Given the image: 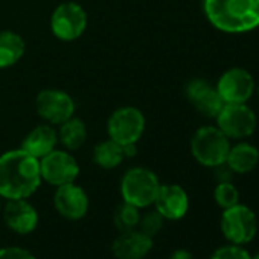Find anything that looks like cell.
<instances>
[{
  "label": "cell",
  "mask_w": 259,
  "mask_h": 259,
  "mask_svg": "<svg viewBox=\"0 0 259 259\" xmlns=\"http://www.w3.org/2000/svg\"><path fill=\"white\" fill-rule=\"evenodd\" d=\"M40 160L22 148L0 156V197L5 200L29 198L41 186Z\"/></svg>",
  "instance_id": "1"
},
{
  "label": "cell",
  "mask_w": 259,
  "mask_h": 259,
  "mask_svg": "<svg viewBox=\"0 0 259 259\" xmlns=\"http://www.w3.org/2000/svg\"><path fill=\"white\" fill-rule=\"evenodd\" d=\"M209 23L226 34H244L259 28V0H203Z\"/></svg>",
  "instance_id": "2"
},
{
  "label": "cell",
  "mask_w": 259,
  "mask_h": 259,
  "mask_svg": "<svg viewBox=\"0 0 259 259\" xmlns=\"http://www.w3.org/2000/svg\"><path fill=\"white\" fill-rule=\"evenodd\" d=\"M230 147V139L217 125L200 126L191 138V154L206 168L226 163Z\"/></svg>",
  "instance_id": "3"
},
{
  "label": "cell",
  "mask_w": 259,
  "mask_h": 259,
  "mask_svg": "<svg viewBox=\"0 0 259 259\" xmlns=\"http://www.w3.org/2000/svg\"><path fill=\"white\" fill-rule=\"evenodd\" d=\"M160 180L154 171L145 166L130 168L120 180V197L125 203L139 209H147L154 204Z\"/></svg>",
  "instance_id": "4"
},
{
  "label": "cell",
  "mask_w": 259,
  "mask_h": 259,
  "mask_svg": "<svg viewBox=\"0 0 259 259\" xmlns=\"http://www.w3.org/2000/svg\"><path fill=\"white\" fill-rule=\"evenodd\" d=\"M257 217L251 207L238 203L232 207L223 209L220 218V229L223 236L230 244L247 245L257 235Z\"/></svg>",
  "instance_id": "5"
},
{
  "label": "cell",
  "mask_w": 259,
  "mask_h": 259,
  "mask_svg": "<svg viewBox=\"0 0 259 259\" xmlns=\"http://www.w3.org/2000/svg\"><path fill=\"white\" fill-rule=\"evenodd\" d=\"M145 126L147 119L144 113L133 105H125L114 110L108 117L107 135L108 139L122 147L136 145L145 133Z\"/></svg>",
  "instance_id": "6"
},
{
  "label": "cell",
  "mask_w": 259,
  "mask_h": 259,
  "mask_svg": "<svg viewBox=\"0 0 259 259\" xmlns=\"http://www.w3.org/2000/svg\"><path fill=\"white\" fill-rule=\"evenodd\" d=\"M89 17L85 10L76 2L60 4L51 16V31L60 41H75L87 29Z\"/></svg>",
  "instance_id": "7"
},
{
  "label": "cell",
  "mask_w": 259,
  "mask_h": 259,
  "mask_svg": "<svg viewBox=\"0 0 259 259\" xmlns=\"http://www.w3.org/2000/svg\"><path fill=\"white\" fill-rule=\"evenodd\" d=\"M215 120L221 132L235 141L250 138L257 126V117L247 104H224Z\"/></svg>",
  "instance_id": "8"
},
{
  "label": "cell",
  "mask_w": 259,
  "mask_h": 259,
  "mask_svg": "<svg viewBox=\"0 0 259 259\" xmlns=\"http://www.w3.org/2000/svg\"><path fill=\"white\" fill-rule=\"evenodd\" d=\"M40 172L43 182L58 188L78 179L79 163L72 151L55 148L48 156L40 159Z\"/></svg>",
  "instance_id": "9"
},
{
  "label": "cell",
  "mask_w": 259,
  "mask_h": 259,
  "mask_svg": "<svg viewBox=\"0 0 259 259\" xmlns=\"http://www.w3.org/2000/svg\"><path fill=\"white\" fill-rule=\"evenodd\" d=\"M37 114L51 125H60L75 116L76 104L73 98L60 89H45L35 98Z\"/></svg>",
  "instance_id": "10"
},
{
  "label": "cell",
  "mask_w": 259,
  "mask_h": 259,
  "mask_svg": "<svg viewBox=\"0 0 259 259\" xmlns=\"http://www.w3.org/2000/svg\"><path fill=\"white\" fill-rule=\"evenodd\" d=\"M215 89L224 104H247L256 90V84L247 69L232 67L220 76Z\"/></svg>",
  "instance_id": "11"
},
{
  "label": "cell",
  "mask_w": 259,
  "mask_h": 259,
  "mask_svg": "<svg viewBox=\"0 0 259 259\" xmlns=\"http://www.w3.org/2000/svg\"><path fill=\"white\" fill-rule=\"evenodd\" d=\"M55 210L66 220L78 221L84 218L90 207V200L84 188L75 182L58 186L54 194Z\"/></svg>",
  "instance_id": "12"
},
{
  "label": "cell",
  "mask_w": 259,
  "mask_h": 259,
  "mask_svg": "<svg viewBox=\"0 0 259 259\" xmlns=\"http://www.w3.org/2000/svg\"><path fill=\"white\" fill-rule=\"evenodd\" d=\"M189 204V195L185 188L176 183H168L160 185L153 206L165 221H179L186 217Z\"/></svg>",
  "instance_id": "13"
},
{
  "label": "cell",
  "mask_w": 259,
  "mask_h": 259,
  "mask_svg": "<svg viewBox=\"0 0 259 259\" xmlns=\"http://www.w3.org/2000/svg\"><path fill=\"white\" fill-rule=\"evenodd\" d=\"M2 217L8 229L17 235H29L38 226V212L28 198L7 200Z\"/></svg>",
  "instance_id": "14"
},
{
  "label": "cell",
  "mask_w": 259,
  "mask_h": 259,
  "mask_svg": "<svg viewBox=\"0 0 259 259\" xmlns=\"http://www.w3.org/2000/svg\"><path fill=\"white\" fill-rule=\"evenodd\" d=\"M185 93L189 102L194 105V108L200 114L209 119H215L224 105L217 89L210 85L207 81L200 79V78L191 79L185 87Z\"/></svg>",
  "instance_id": "15"
},
{
  "label": "cell",
  "mask_w": 259,
  "mask_h": 259,
  "mask_svg": "<svg viewBox=\"0 0 259 259\" xmlns=\"http://www.w3.org/2000/svg\"><path fill=\"white\" fill-rule=\"evenodd\" d=\"M154 247V239L139 229L119 232L111 244V251L117 259H144Z\"/></svg>",
  "instance_id": "16"
},
{
  "label": "cell",
  "mask_w": 259,
  "mask_h": 259,
  "mask_svg": "<svg viewBox=\"0 0 259 259\" xmlns=\"http://www.w3.org/2000/svg\"><path fill=\"white\" fill-rule=\"evenodd\" d=\"M58 145V135L54 125L41 123L32 128L22 142V150L35 159H41L54 151Z\"/></svg>",
  "instance_id": "17"
},
{
  "label": "cell",
  "mask_w": 259,
  "mask_h": 259,
  "mask_svg": "<svg viewBox=\"0 0 259 259\" xmlns=\"http://www.w3.org/2000/svg\"><path fill=\"white\" fill-rule=\"evenodd\" d=\"M226 163L233 171V174H248L254 171L259 165V150L248 142H239L236 145H232Z\"/></svg>",
  "instance_id": "18"
},
{
  "label": "cell",
  "mask_w": 259,
  "mask_h": 259,
  "mask_svg": "<svg viewBox=\"0 0 259 259\" xmlns=\"http://www.w3.org/2000/svg\"><path fill=\"white\" fill-rule=\"evenodd\" d=\"M58 144L67 151L79 150L87 141V126L82 119L72 116L58 125Z\"/></svg>",
  "instance_id": "19"
},
{
  "label": "cell",
  "mask_w": 259,
  "mask_h": 259,
  "mask_svg": "<svg viewBox=\"0 0 259 259\" xmlns=\"http://www.w3.org/2000/svg\"><path fill=\"white\" fill-rule=\"evenodd\" d=\"M26 45L20 34L14 31H0V69L16 66L25 55Z\"/></svg>",
  "instance_id": "20"
},
{
  "label": "cell",
  "mask_w": 259,
  "mask_h": 259,
  "mask_svg": "<svg viewBox=\"0 0 259 259\" xmlns=\"http://www.w3.org/2000/svg\"><path fill=\"white\" fill-rule=\"evenodd\" d=\"M92 159L93 163L102 169H114L123 162L125 151L122 145H119L111 139H107L93 148Z\"/></svg>",
  "instance_id": "21"
},
{
  "label": "cell",
  "mask_w": 259,
  "mask_h": 259,
  "mask_svg": "<svg viewBox=\"0 0 259 259\" xmlns=\"http://www.w3.org/2000/svg\"><path fill=\"white\" fill-rule=\"evenodd\" d=\"M139 220H141V209L125 201H122L113 213V223L119 232L138 229Z\"/></svg>",
  "instance_id": "22"
},
{
  "label": "cell",
  "mask_w": 259,
  "mask_h": 259,
  "mask_svg": "<svg viewBox=\"0 0 259 259\" xmlns=\"http://www.w3.org/2000/svg\"><path fill=\"white\" fill-rule=\"evenodd\" d=\"M213 200L221 209L232 207L239 203V189L233 182H220L213 189Z\"/></svg>",
  "instance_id": "23"
},
{
  "label": "cell",
  "mask_w": 259,
  "mask_h": 259,
  "mask_svg": "<svg viewBox=\"0 0 259 259\" xmlns=\"http://www.w3.org/2000/svg\"><path fill=\"white\" fill-rule=\"evenodd\" d=\"M209 259H251V254L245 248V245L227 242L215 248Z\"/></svg>",
  "instance_id": "24"
},
{
  "label": "cell",
  "mask_w": 259,
  "mask_h": 259,
  "mask_svg": "<svg viewBox=\"0 0 259 259\" xmlns=\"http://www.w3.org/2000/svg\"><path fill=\"white\" fill-rule=\"evenodd\" d=\"M163 223H165L163 217H162V215L154 209V210H150V212H147V213L141 215V220H139V226H138V229H139L141 232H144L145 235H148V236L154 238V236L162 230Z\"/></svg>",
  "instance_id": "25"
},
{
  "label": "cell",
  "mask_w": 259,
  "mask_h": 259,
  "mask_svg": "<svg viewBox=\"0 0 259 259\" xmlns=\"http://www.w3.org/2000/svg\"><path fill=\"white\" fill-rule=\"evenodd\" d=\"M0 259H37L28 248L19 245H8L0 248Z\"/></svg>",
  "instance_id": "26"
},
{
  "label": "cell",
  "mask_w": 259,
  "mask_h": 259,
  "mask_svg": "<svg viewBox=\"0 0 259 259\" xmlns=\"http://www.w3.org/2000/svg\"><path fill=\"white\" fill-rule=\"evenodd\" d=\"M213 171H215V179H217V182L220 183V182H232V177L235 176L233 174V171L227 166V163H223V165H218V166H215V168H212Z\"/></svg>",
  "instance_id": "27"
},
{
  "label": "cell",
  "mask_w": 259,
  "mask_h": 259,
  "mask_svg": "<svg viewBox=\"0 0 259 259\" xmlns=\"http://www.w3.org/2000/svg\"><path fill=\"white\" fill-rule=\"evenodd\" d=\"M168 259H194V256H192V253H191L189 250H186V248H177V250H174V251L169 254Z\"/></svg>",
  "instance_id": "28"
},
{
  "label": "cell",
  "mask_w": 259,
  "mask_h": 259,
  "mask_svg": "<svg viewBox=\"0 0 259 259\" xmlns=\"http://www.w3.org/2000/svg\"><path fill=\"white\" fill-rule=\"evenodd\" d=\"M251 259H259V251L254 253V254H251Z\"/></svg>",
  "instance_id": "29"
},
{
  "label": "cell",
  "mask_w": 259,
  "mask_h": 259,
  "mask_svg": "<svg viewBox=\"0 0 259 259\" xmlns=\"http://www.w3.org/2000/svg\"><path fill=\"white\" fill-rule=\"evenodd\" d=\"M256 89H257V95H259V85H257V87H256Z\"/></svg>",
  "instance_id": "30"
}]
</instances>
